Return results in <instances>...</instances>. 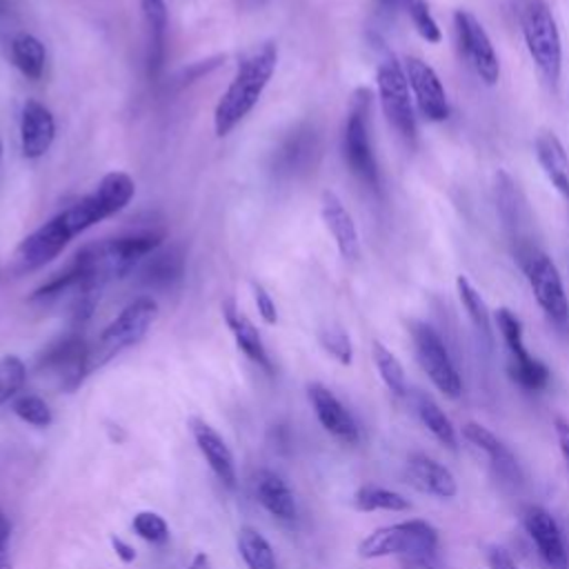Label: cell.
I'll return each mask as SVG.
<instances>
[{
    "label": "cell",
    "mask_w": 569,
    "mask_h": 569,
    "mask_svg": "<svg viewBox=\"0 0 569 569\" xmlns=\"http://www.w3.org/2000/svg\"><path fill=\"white\" fill-rule=\"evenodd\" d=\"M485 558H487L489 569H520V567L516 565V560L511 558V553H509L505 547H500V545H491V547L487 549Z\"/></svg>",
    "instance_id": "cell-41"
},
{
    "label": "cell",
    "mask_w": 569,
    "mask_h": 569,
    "mask_svg": "<svg viewBox=\"0 0 569 569\" xmlns=\"http://www.w3.org/2000/svg\"><path fill=\"white\" fill-rule=\"evenodd\" d=\"M496 325H498V331L507 345V351H509V365H527L531 362L536 356H531L525 347V340H522V322L520 318L507 309V307H500L496 311Z\"/></svg>",
    "instance_id": "cell-31"
},
{
    "label": "cell",
    "mask_w": 569,
    "mask_h": 569,
    "mask_svg": "<svg viewBox=\"0 0 569 569\" xmlns=\"http://www.w3.org/2000/svg\"><path fill=\"white\" fill-rule=\"evenodd\" d=\"M438 547V529L427 520H402L373 529L358 545L360 558H429Z\"/></svg>",
    "instance_id": "cell-7"
},
{
    "label": "cell",
    "mask_w": 569,
    "mask_h": 569,
    "mask_svg": "<svg viewBox=\"0 0 569 569\" xmlns=\"http://www.w3.org/2000/svg\"><path fill=\"white\" fill-rule=\"evenodd\" d=\"M320 133L313 124L291 129L271 153V173L280 180L298 178L311 171L320 158Z\"/></svg>",
    "instance_id": "cell-12"
},
{
    "label": "cell",
    "mask_w": 569,
    "mask_h": 569,
    "mask_svg": "<svg viewBox=\"0 0 569 569\" xmlns=\"http://www.w3.org/2000/svg\"><path fill=\"white\" fill-rule=\"evenodd\" d=\"M520 522L536 545L538 556L549 569H567L569 551L558 520L540 505H525L520 509Z\"/></svg>",
    "instance_id": "cell-13"
},
{
    "label": "cell",
    "mask_w": 569,
    "mask_h": 569,
    "mask_svg": "<svg viewBox=\"0 0 569 569\" xmlns=\"http://www.w3.org/2000/svg\"><path fill=\"white\" fill-rule=\"evenodd\" d=\"M222 318L229 327V331L233 333L236 338V345L238 349L253 362L258 365L260 369H264L267 373H273V365H271V358L264 349V342L256 329V325L238 309L236 300L233 298H227L222 302Z\"/></svg>",
    "instance_id": "cell-23"
},
{
    "label": "cell",
    "mask_w": 569,
    "mask_h": 569,
    "mask_svg": "<svg viewBox=\"0 0 569 569\" xmlns=\"http://www.w3.org/2000/svg\"><path fill=\"white\" fill-rule=\"evenodd\" d=\"M136 193V182L124 171H109L98 187L71 207L56 213L42 227L31 231L16 249L13 271H33L51 262L73 236L87 231L100 220L122 211Z\"/></svg>",
    "instance_id": "cell-1"
},
{
    "label": "cell",
    "mask_w": 569,
    "mask_h": 569,
    "mask_svg": "<svg viewBox=\"0 0 569 569\" xmlns=\"http://www.w3.org/2000/svg\"><path fill=\"white\" fill-rule=\"evenodd\" d=\"M251 293H253V302H256V307H258L260 318H262L267 325H276V322H278V311H276V302H273V298L269 296V291H267L260 282L251 280Z\"/></svg>",
    "instance_id": "cell-40"
},
{
    "label": "cell",
    "mask_w": 569,
    "mask_h": 569,
    "mask_svg": "<svg viewBox=\"0 0 569 569\" xmlns=\"http://www.w3.org/2000/svg\"><path fill=\"white\" fill-rule=\"evenodd\" d=\"M353 505L358 511H409L411 509V502L402 493L380 485H362L353 496Z\"/></svg>",
    "instance_id": "cell-29"
},
{
    "label": "cell",
    "mask_w": 569,
    "mask_h": 569,
    "mask_svg": "<svg viewBox=\"0 0 569 569\" xmlns=\"http://www.w3.org/2000/svg\"><path fill=\"white\" fill-rule=\"evenodd\" d=\"M147 24V71L158 78L167 56V7L164 0H140Z\"/></svg>",
    "instance_id": "cell-25"
},
{
    "label": "cell",
    "mask_w": 569,
    "mask_h": 569,
    "mask_svg": "<svg viewBox=\"0 0 569 569\" xmlns=\"http://www.w3.org/2000/svg\"><path fill=\"white\" fill-rule=\"evenodd\" d=\"M462 438L478 449L480 453H485L487 462L491 465V469L496 471V476H500L502 480L518 485L522 480V471L518 465V458L511 453V449L496 436L491 433L485 425L480 422H465L462 425Z\"/></svg>",
    "instance_id": "cell-17"
},
{
    "label": "cell",
    "mask_w": 569,
    "mask_h": 569,
    "mask_svg": "<svg viewBox=\"0 0 569 569\" xmlns=\"http://www.w3.org/2000/svg\"><path fill=\"white\" fill-rule=\"evenodd\" d=\"M0 569H11V560H9L7 551H0Z\"/></svg>",
    "instance_id": "cell-48"
},
{
    "label": "cell",
    "mask_w": 569,
    "mask_h": 569,
    "mask_svg": "<svg viewBox=\"0 0 569 569\" xmlns=\"http://www.w3.org/2000/svg\"><path fill=\"white\" fill-rule=\"evenodd\" d=\"M253 493L256 500L269 511L273 518L282 522H293L298 516V505L287 480L273 469H258L253 473Z\"/></svg>",
    "instance_id": "cell-21"
},
{
    "label": "cell",
    "mask_w": 569,
    "mask_h": 569,
    "mask_svg": "<svg viewBox=\"0 0 569 569\" xmlns=\"http://www.w3.org/2000/svg\"><path fill=\"white\" fill-rule=\"evenodd\" d=\"M189 429H191V436H193L200 453L204 456L207 465L216 473V478L224 487L233 489L236 487V462H233V453L227 447V442L222 440V436L202 418H191Z\"/></svg>",
    "instance_id": "cell-20"
},
{
    "label": "cell",
    "mask_w": 569,
    "mask_h": 569,
    "mask_svg": "<svg viewBox=\"0 0 569 569\" xmlns=\"http://www.w3.org/2000/svg\"><path fill=\"white\" fill-rule=\"evenodd\" d=\"M56 138V120L51 111L38 102L27 100L20 113V149L22 156L36 160L49 151Z\"/></svg>",
    "instance_id": "cell-18"
},
{
    "label": "cell",
    "mask_w": 569,
    "mask_h": 569,
    "mask_svg": "<svg viewBox=\"0 0 569 569\" xmlns=\"http://www.w3.org/2000/svg\"><path fill=\"white\" fill-rule=\"evenodd\" d=\"M9 536H11V522L9 518L0 511V551L9 549Z\"/></svg>",
    "instance_id": "cell-44"
},
{
    "label": "cell",
    "mask_w": 569,
    "mask_h": 569,
    "mask_svg": "<svg viewBox=\"0 0 569 569\" xmlns=\"http://www.w3.org/2000/svg\"><path fill=\"white\" fill-rule=\"evenodd\" d=\"M513 256L549 322L556 325L560 331H569V300L553 260L536 244L518 247L513 249Z\"/></svg>",
    "instance_id": "cell-4"
},
{
    "label": "cell",
    "mask_w": 569,
    "mask_h": 569,
    "mask_svg": "<svg viewBox=\"0 0 569 569\" xmlns=\"http://www.w3.org/2000/svg\"><path fill=\"white\" fill-rule=\"evenodd\" d=\"M0 162H2V138H0Z\"/></svg>",
    "instance_id": "cell-50"
},
{
    "label": "cell",
    "mask_w": 569,
    "mask_h": 569,
    "mask_svg": "<svg viewBox=\"0 0 569 569\" xmlns=\"http://www.w3.org/2000/svg\"><path fill=\"white\" fill-rule=\"evenodd\" d=\"M278 64V47L267 40L251 51L236 69L233 80L220 96L213 111V127L218 136H227L260 100Z\"/></svg>",
    "instance_id": "cell-2"
},
{
    "label": "cell",
    "mask_w": 569,
    "mask_h": 569,
    "mask_svg": "<svg viewBox=\"0 0 569 569\" xmlns=\"http://www.w3.org/2000/svg\"><path fill=\"white\" fill-rule=\"evenodd\" d=\"M507 371H509V378L525 391H540L549 385V378H551L549 367L538 358H533L527 365H507Z\"/></svg>",
    "instance_id": "cell-34"
},
{
    "label": "cell",
    "mask_w": 569,
    "mask_h": 569,
    "mask_svg": "<svg viewBox=\"0 0 569 569\" xmlns=\"http://www.w3.org/2000/svg\"><path fill=\"white\" fill-rule=\"evenodd\" d=\"M131 527L142 540H147L151 545H164L169 540V527H167L164 518L158 516L156 511L136 513Z\"/></svg>",
    "instance_id": "cell-39"
},
{
    "label": "cell",
    "mask_w": 569,
    "mask_h": 569,
    "mask_svg": "<svg viewBox=\"0 0 569 569\" xmlns=\"http://www.w3.org/2000/svg\"><path fill=\"white\" fill-rule=\"evenodd\" d=\"M402 67L420 113L431 122L447 120L449 100L438 73L422 58H416V56H409Z\"/></svg>",
    "instance_id": "cell-14"
},
{
    "label": "cell",
    "mask_w": 569,
    "mask_h": 569,
    "mask_svg": "<svg viewBox=\"0 0 569 569\" xmlns=\"http://www.w3.org/2000/svg\"><path fill=\"white\" fill-rule=\"evenodd\" d=\"M409 333H411L416 360L420 369L427 373V378L431 380V385L447 398H458L462 393V378L440 333L422 320H411Z\"/></svg>",
    "instance_id": "cell-8"
},
{
    "label": "cell",
    "mask_w": 569,
    "mask_h": 569,
    "mask_svg": "<svg viewBox=\"0 0 569 569\" xmlns=\"http://www.w3.org/2000/svg\"><path fill=\"white\" fill-rule=\"evenodd\" d=\"M453 29H456L460 53L467 58L476 76L489 87L496 84L500 78V60L480 20L471 11L458 9L453 13Z\"/></svg>",
    "instance_id": "cell-11"
},
{
    "label": "cell",
    "mask_w": 569,
    "mask_h": 569,
    "mask_svg": "<svg viewBox=\"0 0 569 569\" xmlns=\"http://www.w3.org/2000/svg\"><path fill=\"white\" fill-rule=\"evenodd\" d=\"M111 547H113L116 556H118L122 562H133V560H136V549H133L129 542H124L122 538L111 536Z\"/></svg>",
    "instance_id": "cell-43"
},
{
    "label": "cell",
    "mask_w": 569,
    "mask_h": 569,
    "mask_svg": "<svg viewBox=\"0 0 569 569\" xmlns=\"http://www.w3.org/2000/svg\"><path fill=\"white\" fill-rule=\"evenodd\" d=\"M36 367L40 373L53 376L62 391H76L89 371V345L80 329H69L67 333L51 340L38 356Z\"/></svg>",
    "instance_id": "cell-9"
},
{
    "label": "cell",
    "mask_w": 569,
    "mask_h": 569,
    "mask_svg": "<svg viewBox=\"0 0 569 569\" xmlns=\"http://www.w3.org/2000/svg\"><path fill=\"white\" fill-rule=\"evenodd\" d=\"M371 356H373L376 369H378L382 382L387 385V389L396 396H407V376H405V369H402L400 360L396 358V353L391 349H387L380 340H373Z\"/></svg>",
    "instance_id": "cell-33"
},
{
    "label": "cell",
    "mask_w": 569,
    "mask_h": 569,
    "mask_svg": "<svg viewBox=\"0 0 569 569\" xmlns=\"http://www.w3.org/2000/svg\"><path fill=\"white\" fill-rule=\"evenodd\" d=\"M307 396L311 402V409L318 418V422L322 425V429L327 433H331L336 440L345 442V445H353L360 438V429L356 418L351 416V411L336 398V393L331 389H327L320 382H311L307 387Z\"/></svg>",
    "instance_id": "cell-15"
},
{
    "label": "cell",
    "mask_w": 569,
    "mask_h": 569,
    "mask_svg": "<svg viewBox=\"0 0 569 569\" xmlns=\"http://www.w3.org/2000/svg\"><path fill=\"white\" fill-rule=\"evenodd\" d=\"M405 569H436L431 562H427V558H409Z\"/></svg>",
    "instance_id": "cell-47"
},
{
    "label": "cell",
    "mask_w": 569,
    "mask_h": 569,
    "mask_svg": "<svg viewBox=\"0 0 569 569\" xmlns=\"http://www.w3.org/2000/svg\"><path fill=\"white\" fill-rule=\"evenodd\" d=\"M158 318V302L151 296H140L131 300L98 336L96 345L89 347V371L100 369L120 351L138 345L153 320Z\"/></svg>",
    "instance_id": "cell-5"
},
{
    "label": "cell",
    "mask_w": 569,
    "mask_h": 569,
    "mask_svg": "<svg viewBox=\"0 0 569 569\" xmlns=\"http://www.w3.org/2000/svg\"><path fill=\"white\" fill-rule=\"evenodd\" d=\"M518 20L533 64L556 87L562 71V42L549 4L545 0H518Z\"/></svg>",
    "instance_id": "cell-3"
},
{
    "label": "cell",
    "mask_w": 569,
    "mask_h": 569,
    "mask_svg": "<svg viewBox=\"0 0 569 569\" xmlns=\"http://www.w3.org/2000/svg\"><path fill=\"white\" fill-rule=\"evenodd\" d=\"M371 116V93L369 89H358L351 98L345 131H342V156L349 171L371 191L380 189V171L371 144L369 131Z\"/></svg>",
    "instance_id": "cell-6"
},
{
    "label": "cell",
    "mask_w": 569,
    "mask_h": 569,
    "mask_svg": "<svg viewBox=\"0 0 569 569\" xmlns=\"http://www.w3.org/2000/svg\"><path fill=\"white\" fill-rule=\"evenodd\" d=\"M27 380V367L18 356L0 358V405L18 396Z\"/></svg>",
    "instance_id": "cell-36"
},
{
    "label": "cell",
    "mask_w": 569,
    "mask_h": 569,
    "mask_svg": "<svg viewBox=\"0 0 569 569\" xmlns=\"http://www.w3.org/2000/svg\"><path fill=\"white\" fill-rule=\"evenodd\" d=\"M413 409L416 416L420 418V422L427 427V431L447 449H456L458 447V433L453 422L449 420V416L440 409V405L427 396V393H413Z\"/></svg>",
    "instance_id": "cell-28"
},
{
    "label": "cell",
    "mask_w": 569,
    "mask_h": 569,
    "mask_svg": "<svg viewBox=\"0 0 569 569\" xmlns=\"http://www.w3.org/2000/svg\"><path fill=\"white\" fill-rule=\"evenodd\" d=\"M400 9H405L418 31V36L431 44H438L442 40V31L436 22V18L429 11V4L425 0H402Z\"/></svg>",
    "instance_id": "cell-35"
},
{
    "label": "cell",
    "mask_w": 569,
    "mask_h": 569,
    "mask_svg": "<svg viewBox=\"0 0 569 569\" xmlns=\"http://www.w3.org/2000/svg\"><path fill=\"white\" fill-rule=\"evenodd\" d=\"M13 413L33 427H49L53 422V413H51L49 405L40 396H33V393H24V396L16 398Z\"/></svg>",
    "instance_id": "cell-37"
},
{
    "label": "cell",
    "mask_w": 569,
    "mask_h": 569,
    "mask_svg": "<svg viewBox=\"0 0 569 569\" xmlns=\"http://www.w3.org/2000/svg\"><path fill=\"white\" fill-rule=\"evenodd\" d=\"M407 482L418 489L420 493L433 496L438 500H451L458 493V480L451 473L449 467L431 458L429 453L416 451L407 458V469H405Z\"/></svg>",
    "instance_id": "cell-16"
},
{
    "label": "cell",
    "mask_w": 569,
    "mask_h": 569,
    "mask_svg": "<svg viewBox=\"0 0 569 569\" xmlns=\"http://www.w3.org/2000/svg\"><path fill=\"white\" fill-rule=\"evenodd\" d=\"M11 11V2L9 0H0V16H7Z\"/></svg>",
    "instance_id": "cell-49"
},
{
    "label": "cell",
    "mask_w": 569,
    "mask_h": 569,
    "mask_svg": "<svg viewBox=\"0 0 569 569\" xmlns=\"http://www.w3.org/2000/svg\"><path fill=\"white\" fill-rule=\"evenodd\" d=\"M496 202H498V213H500L507 231L511 233V240L516 242L513 249L525 247V244H533L525 236V231L529 229V222H531L527 200L520 193L518 184L505 171H500L496 176Z\"/></svg>",
    "instance_id": "cell-19"
},
{
    "label": "cell",
    "mask_w": 569,
    "mask_h": 569,
    "mask_svg": "<svg viewBox=\"0 0 569 569\" xmlns=\"http://www.w3.org/2000/svg\"><path fill=\"white\" fill-rule=\"evenodd\" d=\"M376 84H378V98L382 113L387 122L407 140H416V116L413 104L409 96V82L405 67L393 58L387 56L376 71Z\"/></svg>",
    "instance_id": "cell-10"
},
{
    "label": "cell",
    "mask_w": 569,
    "mask_h": 569,
    "mask_svg": "<svg viewBox=\"0 0 569 569\" xmlns=\"http://www.w3.org/2000/svg\"><path fill=\"white\" fill-rule=\"evenodd\" d=\"M189 569H211L209 567V556L207 553H196L191 565H189Z\"/></svg>",
    "instance_id": "cell-46"
},
{
    "label": "cell",
    "mask_w": 569,
    "mask_h": 569,
    "mask_svg": "<svg viewBox=\"0 0 569 569\" xmlns=\"http://www.w3.org/2000/svg\"><path fill=\"white\" fill-rule=\"evenodd\" d=\"M184 276V256L178 247L158 249L140 264V282L156 291H171Z\"/></svg>",
    "instance_id": "cell-24"
},
{
    "label": "cell",
    "mask_w": 569,
    "mask_h": 569,
    "mask_svg": "<svg viewBox=\"0 0 569 569\" xmlns=\"http://www.w3.org/2000/svg\"><path fill=\"white\" fill-rule=\"evenodd\" d=\"M320 213H322L325 227L329 229L340 256L345 260H356L358 253H360L358 229H356V222H353L351 213L347 211V207L342 204V200L333 191L322 193Z\"/></svg>",
    "instance_id": "cell-22"
},
{
    "label": "cell",
    "mask_w": 569,
    "mask_h": 569,
    "mask_svg": "<svg viewBox=\"0 0 569 569\" xmlns=\"http://www.w3.org/2000/svg\"><path fill=\"white\" fill-rule=\"evenodd\" d=\"M456 289H458V298H460L462 307L467 309V316L471 318L473 327L487 342H491V316H489L485 298L478 293V289L465 276L456 278Z\"/></svg>",
    "instance_id": "cell-32"
},
{
    "label": "cell",
    "mask_w": 569,
    "mask_h": 569,
    "mask_svg": "<svg viewBox=\"0 0 569 569\" xmlns=\"http://www.w3.org/2000/svg\"><path fill=\"white\" fill-rule=\"evenodd\" d=\"M238 551L247 569H276V556L269 540L253 527L238 531Z\"/></svg>",
    "instance_id": "cell-30"
},
{
    "label": "cell",
    "mask_w": 569,
    "mask_h": 569,
    "mask_svg": "<svg viewBox=\"0 0 569 569\" xmlns=\"http://www.w3.org/2000/svg\"><path fill=\"white\" fill-rule=\"evenodd\" d=\"M400 4H402V0H376L378 11H382V13H393L396 9H400Z\"/></svg>",
    "instance_id": "cell-45"
},
{
    "label": "cell",
    "mask_w": 569,
    "mask_h": 569,
    "mask_svg": "<svg viewBox=\"0 0 569 569\" xmlns=\"http://www.w3.org/2000/svg\"><path fill=\"white\" fill-rule=\"evenodd\" d=\"M536 158L549 178V182L556 187V191L569 202V158L560 142V138L553 131H540L536 138Z\"/></svg>",
    "instance_id": "cell-26"
},
{
    "label": "cell",
    "mask_w": 569,
    "mask_h": 569,
    "mask_svg": "<svg viewBox=\"0 0 569 569\" xmlns=\"http://www.w3.org/2000/svg\"><path fill=\"white\" fill-rule=\"evenodd\" d=\"M318 340H320L322 349L331 358H336L340 365H351L353 347H351V340H349L345 329H340V327H325V329H320Z\"/></svg>",
    "instance_id": "cell-38"
},
{
    "label": "cell",
    "mask_w": 569,
    "mask_h": 569,
    "mask_svg": "<svg viewBox=\"0 0 569 569\" xmlns=\"http://www.w3.org/2000/svg\"><path fill=\"white\" fill-rule=\"evenodd\" d=\"M553 431H556L560 456L569 469V422L565 418H553Z\"/></svg>",
    "instance_id": "cell-42"
},
{
    "label": "cell",
    "mask_w": 569,
    "mask_h": 569,
    "mask_svg": "<svg viewBox=\"0 0 569 569\" xmlns=\"http://www.w3.org/2000/svg\"><path fill=\"white\" fill-rule=\"evenodd\" d=\"M9 56H11V62L16 64V69L24 78L40 80L44 76L47 51H44V44L36 36H31L27 31L16 33L9 42Z\"/></svg>",
    "instance_id": "cell-27"
}]
</instances>
